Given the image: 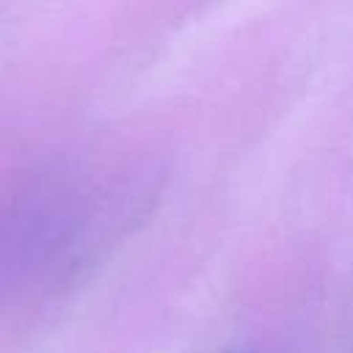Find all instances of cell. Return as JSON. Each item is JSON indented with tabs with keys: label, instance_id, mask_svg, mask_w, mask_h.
I'll return each mask as SVG.
<instances>
[]
</instances>
